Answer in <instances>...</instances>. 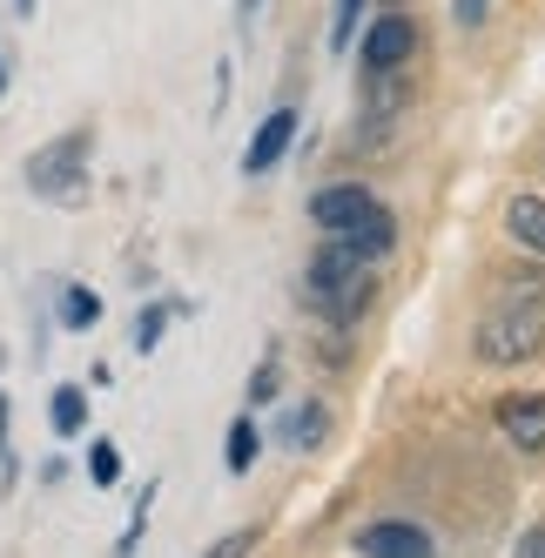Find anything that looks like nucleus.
<instances>
[{
	"mask_svg": "<svg viewBox=\"0 0 545 558\" xmlns=\"http://www.w3.org/2000/svg\"><path fill=\"white\" fill-rule=\"evenodd\" d=\"M371 296H377V276H371V263L364 256H350L337 235L310 256V269H303V303L324 316V324H337V330H350L358 316L371 310Z\"/></svg>",
	"mask_w": 545,
	"mask_h": 558,
	"instance_id": "obj_1",
	"label": "nucleus"
},
{
	"mask_svg": "<svg viewBox=\"0 0 545 558\" xmlns=\"http://www.w3.org/2000/svg\"><path fill=\"white\" fill-rule=\"evenodd\" d=\"M88 148H95L88 129H68V135L41 142L27 155V189L48 195V203H74V195L88 189Z\"/></svg>",
	"mask_w": 545,
	"mask_h": 558,
	"instance_id": "obj_2",
	"label": "nucleus"
},
{
	"mask_svg": "<svg viewBox=\"0 0 545 558\" xmlns=\"http://www.w3.org/2000/svg\"><path fill=\"white\" fill-rule=\"evenodd\" d=\"M472 343H479V364H498V371L532 364L545 350V310H492Z\"/></svg>",
	"mask_w": 545,
	"mask_h": 558,
	"instance_id": "obj_3",
	"label": "nucleus"
},
{
	"mask_svg": "<svg viewBox=\"0 0 545 558\" xmlns=\"http://www.w3.org/2000/svg\"><path fill=\"white\" fill-rule=\"evenodd\" d=\"M411 54H417V27H411V14H377V21L364 27V41H358L364 74H377V68H411Z\"/></svg>",
	"mask_w": 545,
	"mask_h": 558,
	"instance_id": "obj_4",
	"label": "nucleus"
},
{
	"mask_svg": "<svg viewBox=\"0 0 545 558\" xmlns=\"http://www.w3.org/2000/svg\"><path fill=\"white\" fill-rule=\"evenodd\" d=\"M358 558H438V545L411 518H377V525L358 532Z\"/></svg>",
	"mask_w": 545,
	"mask_h": 558,
	"instance_id": "obj_5",
	"label": "nucleus"
},
{
	"mask_svg": "<svg viewBox=\"0 0 545 558\" xmlns=\"http://www.w3.org/2000/svg\"><path fill=\"white\" fill-rule=\"evenodd\" d=\"M371 209H377V195L364 182H330V189L310 195V222H317L324 235H343L350 222H364Z\"/></svg>",
	"mask_w": 545,
	"mask_h": 558,
	"instance_id": "obj_6",
	"label": "nucleus"
},
{
	"mask_svg": "<svg viewBox=\"0 0 545 558\" xmlns=\"http://www.w3.org/2000/svg\"><path fill=\"white\" fill-rule=\"evenodd\" d=\"M296 142V108H277V114H263V129L250 135V148H243V169L250 175H269L283 162V148Z\"/></svg>",
	"mask_w": 545,
	"mask_h": 558,
	"instance_id": "obj_7",
	"label": "nucleus"
},
{
	"mask_svg": "<svg viewBox=\"0 0 545 558\" xmlns=\"http://www.w3.org/2000/svg\"><path fill=\"white\" fill-rule=\"evenodd\" d=\"M404 108H411V68L364 74V114H371V122H398Z\"/></svg>",
	"mask_w": 545,
	"mask_h": 558,
	"instance_id": "obj_8",
	"label": "nucleus"
},
{
	"mask_svg": "<svg viewBox=\"0 0 545 558\" xmlns=\"http://www.w3.org/2000/svg\"><path fill=\"white\" fill-rule=\"evenodd\" d=\"M498 430L519 451H545V397H498Z\"/></svg>",
	"mask_w": 545,
	"mask_h": 558,
	"instance_id": "obj_9",
	"label": "nucleus"
},
{
	"mask_svg": "<svg viewBox=\"0 0 545 558\" xmlns=\"http://www.w3.org/2000/svg\"><path fill=\"white\" fill-rule=\"evenodd\" d=\"M277 437H283V451H317L324 437H330V411L310 397V404H290L283 417H277Z\"/></svg>",
	"mask_w": 545,
	"mask_h": 558,
	"instance_id": "obj_10",
	"label": "nucleus"
},
{
	"mask_svg": "<svg viewBox=\"0 0 545 558\" xmlns=\"http://www.w3.org/2000/svg\"><path fill=\"white\" fill-rule=\"evenodd\" d=\"M505 229H512L525 250L545 256V203H538V195H512V209H505Z\"/></svg>",
	"mask_w": 545,
	"mask_h": 558,
	"instance_id": "obj_11",
	"label": "nucleus"
},
{
	"mask_svg": "<svg viewBox=\"0 0 545 558\" xmlns=\"http://www.w3.org/2000/svg\"><path fill=\"white\" fill-rule=\"evenodd\" d=\"M48 417H55V430H61V437H74V430L88 424V397L74 390V384H61V390H55V404H48Z\"/></svg>",
	"mask_w": 545,
	"mask_h": 558,
	"instance_id": "obj_12",
	"label": "nucleus"
},
{
	"mask_svg": "<svg viewBox=\"0 0 545 558\" xmlns=\"http://www.w3.org/2000/svg\"><path fill=\"white\" fill-rule=\"evenodd\" d=\"M95 316H101V296L95 290H82V283L61 290V324L68 330H95Z\"/></svg>",
	"mask_w": 545,
	"mask_h": 558,
	"instance_id": "obj_13",
	"label": "nucleus"
},
{
	"mask_svg": "<svg viewBox=\"0 0 545 558\" xmlns=\"http://www.w3.org/2000/svg\"><path fill=\"white\" fill-rule=\"evenodd\" d=\"M256 451H263V430H256L250 417H237V424H229V451H222V458H229V471H250V464H256Z\"/></svg>",
	"mask_w": 545,
	"mask_h": 558,
	"instance_id": "obj_14",
	"label": "nucleus"
},
{
	"mask_svg": "<svg viewBox=\"0 0 545 558\" xmlns=\"http://www.w3.org/2000/svg\"><path fill=\"white\" fill-rule=\"evenodd\" d=\"M358 14H364V0H337V21H330V48H350V41H358Z\"/></svg>",
	"mask_w": 545,
	"mask_h": 558,
	"instance_id": "obj_15",
	"label": "nucleus"
},
{
	"mask_svg": "<svg viewBox=\"0 0 545 558\" xmlns=\"http://www.w3.org/2000/svg\"><path fill=\"white\" fill-rule=\"evenodd\" d=\"M162 324H169V310H162V303L142 310V316H135V350H155V343H162Z\"/></svg>",
	"mask_w": 545,
	"mask_h": 558,
	"instance_id": "obj_16",
	"label": "nucleus"
},
{
	"mask_svg": "<svg viewBox=\"0 0 545 558\" xmlns=\"http://www.w3.org/2000/svg\"><path fill=\"white\" fill-rule=\"evenodd\" d=\"M88 471H95V485H114V477H122V451H114V445H95V451H88Z\"/></svg>",
	"mask_w": 545,
	"mask_h": 558,
	"instance_id": "obj_17",
	"label": "nucleus"
},
{
	"mask_svg": "<svg viewBox=\"0 0 545 558\" xmlns=\"http://www.w3.org/2000/svg\"><path fill=\"white\" fill-rule=\"evenodd\" d=\"M250 397H256V404H263V397H277V356H269V364L256 371V384H250Z\"/></svg>",
	"mask_w": 545,
	"mask_h": 558,
	"instance_id": "obj_18",
	"label": "nucleus"
},
{
	"mask_svg": "<svg viewBox=\"0 0 545 558\" xmlns=\"http://www.w3.org/2000/svg\"><path fill=\"white\" fill-rule=\"evenodd\" d=\"M250 545H256V538H250V532H229V538H222V545H216V551H209V558H243V551H250Z\"/></svg>",
	"mask_w": 545,
	"mask_h": 558,
	"instance_id": "obj_19",
	"label": "nucleus"
},
{
	"mask_svg": "<svg viewBox=\"0 0 545 558\" xmlns=\"http://www.w3.org/2000/svg\"><path fill=\"white\" fill-rule=\"evenodd\" d=\"M512 558H545V525H538V532H525V538L512 545Z\"/></svg>",
	"mask_w": 545,
	"mask_h": 558,
	"instance_id": "obj_20",
	"label": "nucleus"
},
{
	"mask_svg": "<svg viewBox=\"0 0 545 558\" xmlns=\"http://www.w3.org/2000/svg\"><path fill=\"white\" fill-rule=\"evenodd\" d=\"M458 21H464V27H479V21H485V0H458Z\"/></svg>",
	"mask_w": 545,
	"mask_h": 558,
	"instance_id": "obj_21",
	"label": "nucleus"
},
{
	"mask_svg": "<svg viewBox=\"0 0 545 558\" xmlns=\"http://www.w3.org/2000/svg\"><path fill=\"white\" fill-rule=\"evenodd\" d=\"M21 14H34V0H21Z\"/></svg>",
	"mask_w": 545,
	"mask_h": 558,
	"instance_id": "obj_22",
	"label": "nucleus"
},
{
	"mask_svg": "<svg viewBox=\"0 0 545 558\" xmlns=\"http://www.w3.org/2000/svg\"><path fill=\"white\" fill-rule=\"evenodd\" d=\"M250 8H256V0H243V14H250Z\"/></svg>",
	"mask_w": 545,
	"mask_h": 558,
	"instance_id": "obj_23",
	"label": "nucleus"
},
{
	"mask_svg": "<svg viewBox=\"0 0 545 558\" xmlns=\"http://www.w3.org/2000/svg\"><path fill=\"white\" fill-rule=\"evenodd\" d=\"M0 88H8V74H0Z\"/></svg>",
	"mask_w": 545,
	"mask_h": 558,
	"instance_id": "obj_24",
	"label": "nucleus"
}]
</instances>
